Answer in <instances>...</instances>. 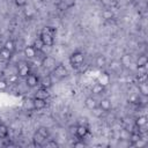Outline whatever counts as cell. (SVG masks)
I'll return each mask as SVG.
<instances>
[{
	"label": "cell",
	"mask_w": 148,
	"mask_h": 148,
	"mask_svg": "<svg viewBox=\"0 0 148 148\" xmlns=\"http://www.w3.org/2000/svg\"><path fill=\"white\" fill-rule=\"evenodd\" d=\"M54 34H56V29L52 28V27H45V28L42 29V31L39 34V37L43 40L45 46H49V47L53 46V44H54Z\"/></svg>",
	"instance_id": "6da1fadb"
},
{
	"label": "cell",
	"mask_w": 148,
	"mask_h": 148,
	"mask_svg": "<svg viewBox=\"0 0 148 148\" xmlns=\"http://www.w3.org/2000/svg\"><path fill=\"white\" fill-rule=\"evenodd\" d=\"M84 58H86V56H84L83 52H81V51H75V52H73V53L71 54V57H69V64L72 65V67L77 68V67L82 66V64L84 62Z\"/></svg>",
	"instance_id": "7a4b0ae2"
},
{
	"label": "cell",
	"mask_w": 148,
	"mask_h": 148,
	"mask_svg": "<svg viewBox=\"0 0 148 148\" xmlns=\"http://www.w3.org/2000/svg\"><path fill=\"white\" fill-rule=\"evenodd\" d=\"M53 75L58 79V80H62L65 77L68 76V69L64 64H58L54 66V68L52 69Z\"/></svg>",
	"instance_id": "3957f363"
},
{
	"label": "cell",
	"mask_w": 148,
	"mask_h": 148,
	"mask_svg": "<svg viewBox=\"0 0 148 148\" xmlns=\"http://www.w3.org/2000/svg\"><path fill=\"white\" fill-rule=\"evenodd\" d=\"M30 73H31V69H30V65L28 62L21 61V62L17 64V75L20 77L25 79V76L28 74H30Z\"/></svg>",
	"instance_id": "277c9868"
},
{
	"label": "cell",
	"mask_w": 148,
	"mask_h": 148,
	"mask_svg": "<svg viewBox=\"0 0 148 148\" xmlns=\"http://www.w3.org/2000/svg\"><path fill=\"white\" fill-rule=\"evenodd\" d=\"M25 84L29 88H35L39 84V77L35 73H30L25 76Z\"/></svg>",
	"instance_id": "5b68a950"
},
{
	"label": "cell",
	"mask_w": 148,
	"mask_h": 148,
	"mask_svg": "<svg viewBox=\"0 0 148 148\" xmlns=\"http://www.w3.org/2000/svg\"><path fill=\"white\" fill-rule=\"evenodd\" d=\"M40 88H43V89H46V90H49L52 86H53V81H52V77H51V75H44V76H42V77H39V84H38Z\"/></svg>",
	"instance_id": "8992f818"
},
{
	"label": "cell",
	"mask_w": 148,
	"mask_h": 148,
	"mask_svg": "<svg viewBox=\"0 0 148 148\" xmlns=\"http://www.w3.org/2000/svg\"><path fill=\"white\" fill-rule=\"evenodd\" d=\"M74 132H75V135L76 138L79 139H84L88 133H89V130L87 127V125H77L74 127Z\"/></svg>",
	"instance_id": "52a82bcc"
},
{
	"label": "cell",
	"mask_w": 148,
	"mask_h": 148,
	"mask_svg": "<svg viewBox=\"0 0 148 148\" xmlns=\"http://www.w3.org/2000/svg\"><path fill=\"white\" fill-rule=\"evenodd\" d=\"M40 65H42L44 68H46V69H53L54 66H56V60H54L52 57H50V56H45V57L42 59Z\"/></svg>",
	"instance_id": "ba28073f"
},
{
	"label": "cell",
	"mask_w": 148,
	"mask_h": 148,
	"mask_svg": "<svg viewBox=\"0 0 148 148\" xmlns=\"http://www.w3.org/2000/svg\"><path fill=\"white\" fill-rule=\"evenodd\" d=\"M98 108H99L102 111H104V112H109V111L112 109V103H111V101H110L109 98L104 97V98H102L101 101H98Z\"/></svg>",
	"instance_id": "9c48e42d"
},
{
	"label": "cell",
	"mask_w": 148,
	"mask_h": 148,
	"mask_svg": "<svg viewBox=\"0 0 148 148\" xmlns=\"http://www.w3.org/2000/svg\"><path fill=\"white\" fill-rule=\"evenodd\" d=\"M46 106V99L44 98H39V97H35L32 99V109L34 110H43Z\"/></svg>",
	"instance_id": "30bf717a"
},
{
	"label": "cell",
	"mask_w": 148,
	"mask_h": 148,
	"mask_svg": "<svg viewBox=\"0 0 148 148\" xmlns=\"http://www.w3.org/2000/svg\"><path fill=\"white\" fill-rule=\"evenodd\" d=\"M119 61H120L123 68H130L131 65H132V57H131L130 53H124V54L120 57Z\"/></svg>",
	"instance_id": "8fae6325"
},
{
	"label": "cell",
	"mask_w": 148,
	"mask_h": 148,
	"mask_svg": "<svg viewBox=\"0 0 148 148\" xmlns=\"http://www.w3.org/2000/svg\"><path fill=\"white\" fill-rule=\"evenodd\" d=\"M23 53H24V56H25L28 59H34V58L37 56L38 52L35 50V47H34L32 45H28V46L24 47Z\"/></svg>",
	"instance_id": "7c38bea8"
},
{
	"label": "cell",
	"mask_w": 148,
	"mask_h": 148,
	"mask_svg": "<svg viewBox=\"0 0 148 148\" xmlns=\"http://www.w3.org/2000/svg\"><path fill=\"white\" fill-rule=\"evenodd\" d=\"M97 105H98V102L96 101V98H94L92 96L86 97V99H84V106H86L88 110H92V109H95Z\"/></svg>",
	"instance_id": "4fadbf2b"
},
{
	"label": "cell",
	"mask_w": 148,
	"mask_h": 148,
	"mask_svg": "<svg viewBox=\"0 0 148 148\" xmlns=\"http://www.w3.org/2000/svg\"><path fill=\"white\" fill-rule=\"evenodd\" d=\"M148 64V57L146 54H140L136 59V68L141 69V68H145Z\"/></svg>",
	"instance_id": "5bb4252c"
},
{
	"label": "cell",
	"mask_w": 148,
	"mask_h": 148,
	"mask_svg": "<svg viewBox=\"0 0 148 148\" xmlns=\"http://www.w3.org/2000/svg\"><path fill=\"white\" fill-rule=\"evenodd\" d=\"M110 80H111L110 74H109V73H106V72H104V73H102V74L98 76L97 82H98V83H101V84H103L104 87H106V86L110 83Z\"/></svg>",
	"instance_id": "9a60e30c"
},
{
	"label": "cell",
	"mask_w": 148,
	"mask_h": 148,
	"mask_svg": "<svg viewBox=\"0 0 148 148\" xmlns=\"http://www.w3.org/2000/svg\"><path fill=\"white\" fill-rule=\"evenodd\" d=\"M109 67H110L111 72H113V73H119V72L123 69V66H121V64H120L119 60H112V61L110 62Z\"/></svg>",
	"instance_id": "2e32d148"
},
{
	"label": "cell",
	"mask_w": 148,
	"mask_h": 148,
	"mask_svg": "<svg viewBox=\"0 0 148 148\" xmlns=\"http://www.w3.org/2000/svg\"><path fill=\"white\" fill-rule=\"evenodd\" d=\"M104 91H105V87H104L103 84L98 83V82H96V83L91 87V92H92L94 95H102Z\"/></svg>",
	"instance_id": "e0dca14e"
},
{
	"label": "cell",
	"mask_w": 148,
	"mask_h": 148,
	"mask_svg": "<svg viewBox=\"0 0 148 148\" xmlns=\"http://www.w3.org/2000/svg\"><path fill=\"white\" fill-rule=\"evenodd\" d=\"M134 125H135L136 128H143V127H146V125H147V117L146 116H139L135 119Z\"/></svg>",
	"instance_id": "ac0fdd59"
},
{
	"label": "cell",
	"mask_w": 148,
	"mask_h": 148,
	"mask_svg": "<svg viewBox=\"0 0 148 148\" xmlns=\"http://www.w3.org/2000/svg\"><path fill=\"white\" fill-rule=\"evenodd\" d=\"M32 141H34V145H35V146H39V147H42V146H44V143H45L46 139H45V138H43L40 134H38V133L36 132V133L34 134Z\"/></svg>",
	"instance_id": "d6986e66"
},
{
	"label": "cell",
	"mask_w": 148,
	"mask_h": 148,
	"mask_svg": "<svg viewBox=\"0 0 148 148\" xmlns=\"http://www.w3.org/2000/svg\"><path fill=\"white\" fill-rule=\"evenodd\" d=\"M95 64L97 65V67L103 68V67H105V66H106L108 60H106V58H105L103 54H98V56L96 57V59H95Z\"/></svg>",
	"instance_id": "ffe728a7"
},
{
	"label": "cell",
	"mask_w": 148,
	"mask_h": 148,
	"mask_svg": "<svg viewBox=\"0 0 148 148\" xmlns=\"http://www.w3.org/2000/svg\"><path fill=\"white\" fill-rule=\"evenodd\" d=\"M12 57H13V53H12L10 51H8L7 49H5L3 46L0 49V58H1L2 60L8 61V60H10Z\"/></svg>",
	"instance_id": "44dd1931"
},
{
	"label": "cell",
	"mask_w": 148,
	"mask_h": 148,
	"mask_svg": "<svg viewBox=\"0 0 148 148\" xmlns=\"http://www.w3.org/2000/svg\"><path fill=\"white\" fill-rule=\"evenodd\" d=\"M24 7H25V9H24V15H25V17H27L28 20H31V18L35 16V14H36V10L34 9V6H28V3H27Z\"/></svg>",
	"instance_id": "7402d4cb"
},
{
	"label": "cell",
	"mask_w": 148,
	"mask_h": 148,
	"mask_svg": "<svg viewBox=\"0 0 148 148\" xmlns=\"http://www.w3.org/2000/svg\"><path fill=\"white\" fill-rule=\"evenodd\" d=\"M34 47H35V50L37 51V52H42V50L44 49V43H43V40L40 39V37L38 36L37 38H35V40H34V43L31 44Z\"/></svg>",
	"instance_id": "603a6c76"
},
{
	"label": "cell",
	"mask_w": 148,
	"mask_h": 148,
	"mask_svg": "<svg viewBox=\"0 0 148 148\" xmlns=\"http://www.w3.org/2000/svg\"><path fill=\"white\" fill-rule=\"evenodd\" d=\"M3 47L7 49L8 51H10L12 53H14L15 50H16V45H15V42H14L13 39H8V40H6L5 44H3Z\"/></svg>",
	"instance_id": "cb8c5ba5"
},
{
	"label": "cell",
	"mask_w": 148,
	"mask_h": 148,
	"mask_svg": "<svg viewBox=\"0 0 148 148\" xmlns=\"http://www.w3.org/2000/svg\"><path fill=\"white\" fill-rule=\"evenodd\" d=\"M38 134H40L43 138H45L46 140L50 138V131H49V128L47 127H45V126H39L38 128H37V131H36Z\"/></svg>",
	"instance_id": "d4e9b609"
},
{
	"label": "cell",
	"mask_w": 148,
	"mask_h": 148,
	"mask_svg": "<svg viewBox=\"0 0 148 148\" xmlns=\"http://www.w3.org/2000/svg\"><path fill=\"white\" fill-rule=\"evenodd\" d=\"M8 134H9L8 127L5 124L0 123V139H6L8 136Z\"/></svg>",
	"instance_id": "484cf974"
},
{
	"label": "cell",
	"mask_w": 148,
	"mask_h": 148,
	"mask_svg": "<svg viewBox=\"0 0 148 148\" xmlns=\"http://www.w3.org/2000/svg\"><path fill=\"white\" fill-rule=\"evenodd\" d=\"M102 16H103V18L105 20V21H111L112 18H113V12L111 10V9H109V8H106V9H104L103 10V13H102Z\"/></svg>",
	"instance_id": "4316f807"
},
{
	"label": "cell",
	"mask_w": 148,
	"mask_h": 148,
	"mask_svg": "<svg viewBox=\"0 0 148 148\" xmlns=\"http://www.w3.org/2000/svg\"><path fill=\"white\" fill-rule=\"evenodd\" d=\"M36 97H39V98H44V99H46V98L49 97V92H47V90H46V89L39 88V90H38V91H37V94H36Z\"/></svg>",
	"instance_id": "83f0119b"
},
{
	"label": "cell",
	"mask_w": 148,
	"mask_h": 148,
	"mask_svg": "<svg viewBox=\"0 0 148 148\" xmlns=\"http://www.w3.org/2000/svg\"><path fill=\"white\" fill-rule=\"evenodd\" d=\"M139 90L142 95H147L148 94V87H147V81L146 82H142V83H139Z\"/></svg>",
	"instance_id": "f1b7e54d"
},
{
	"label": "cell",
	"mask_w": 148,
	"mask_h": 148,
	"mask_svg": "<svg viewBox=\"0 0 148 148\" xmlns=\"http://www.w3.org/2000/svg\"><path fill=\"white\" fill-rule=\"evenodd\" d=\"M44 147H58V143L53 140H49V141H45Z\"/></svg>",
	"instance_id": "f546056e"
},
{
	"label": "cell",
	"mask_w": 148,
	"mask_h": 148,
	"mask_svg": "<svg viewBox=\"0 0 148 148\" xmlns=\"http://www.w3.org/2000/svg\"><path fill=\"white\" fill-rule=\"evenodd\" d=\"M14 2L17 7H24L28 3V0H14Z\"/></svg>",
	"instance_id": "4dcf8cb0"
},
{
	"label": "cell",
	"mask_w": 148,
	"mask_h": 148,
	"mask_svg": "<svg viewBox=\"0 0 148 148\" xmlns=\"http://www.w3.org/2000/svg\"><path fill=\"white\" fill-rule=\"evenodd\" d=\"M73 146L74 147H84L87 145H86V142H83V139H79V141H75Z\"/></svg>",
	"instance_id": "1f68e13d"
},
{
	"label": "cell",
	"mask_w": 148,
	"mask_h": 148,
	"mask_svg": "<svg viewBox=\"0 0 148 148\" xmlns=\"http://www.w3.org/2000/svg\"><path fill=\"white\" fill-rule=\"evenodd\" d=\"M131 146H133V147H142V146H145V142L142 141V139H140V140H138L136 142L131 143Z\"/></svg>",
	"instance_id": "d6a6232c"
},
{
	"label": "cell",
	"mask_w": 148,
	"mask_h": 148,
	"mask_svg": "<svg viewBox=\"0 0 148 148\" xmlns=\"http://www.w3.org/2000/svg\"><path fill=\"white\" fill-rule=\"evenodd\" d=\"M7 87H8L7 81H5V80H0V90H6Z\"/></svg>",
	"instance_id": "836d02e7"
},
{
	"label": "cell",
	"mask_w": 148,
	"mask_h": 148,
	"mask_svg": "<svg viewBox=\"0 0 148 148\" xmlns=\"http://www.w3.org/2000/svg\"><path fill=\"white\" fill-rule=\"evenodd\" d=\"M101 2H102V5L104 6V7H109V6H111V3H112V0H101Z\"/></svg>",
	"instance_id": "e575fe53"
}]
</instances>
